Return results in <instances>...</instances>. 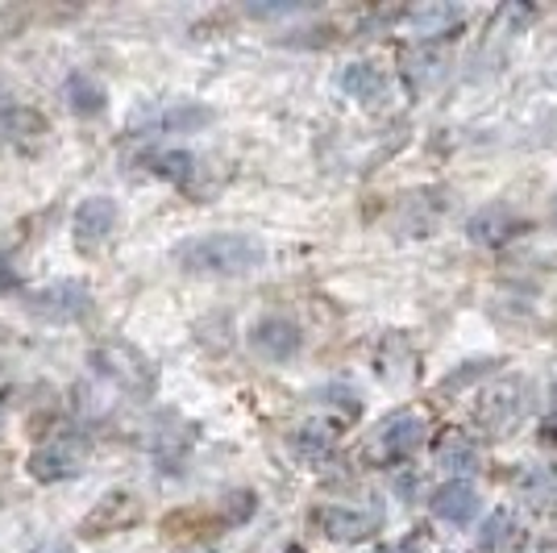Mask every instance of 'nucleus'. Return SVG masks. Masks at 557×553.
I'll use <instances>...</instances> for the list:
<instances>
[{"instance_id":"obj_4","label":"nucleus","mask_w":557,"mask_h":553,"mask_svg":"<svg viewBox=\"0 0 557 553\" xmlns=\"http://www.w3.org/2000/svg\"><path fill=\"white\" fill-rule=\"evenodd\" d=\"M116 230V205L109 196H92L75 208V246L84 250H96L109 233Z\"/></svg>"},{"instance_id":"obj_16","label":"nucleus","mask_w":557,"mask_h":553,"mask_svg":"<svg viewBox=\"0 0 557 553\" xmlns=\"http://www.w3.org/2000/svg\"><path fill=\"white\" fill-rule=\"evenodd\" d=\"M516 541L511 537V516L508 512H495V520H491V532H483V550L487 553H504Z\"/></svg>"},{"instance_id":"obj_12","label":"nucleus","mask_w":557,"mask_h":553,"mask_svg":"<svg viewBox=\"0 0 557 553\" xmlns=\"http://www.w3.org/2000/svg\"><path fill=\"white\" fill-rule=\"evenodd\" d=\"M520 495H524L533 507H557V470L554 466L533 470V475L520 483Z\"/></svg>"},{"instance_id":"obj_11","label":"nucleus","mask_w":557,"mask_h":553,"mask_svg":"<svg viewBox=\"0 0 557 553\" xmlns=\"http://www.w3.org/2000/svg\"><path fill=\"white\" fill-rule=\"evenodd\" d=\"M520 395V388H504V392H491V400L479 408V416L487 420L491 429H499V425H508V420H516V416L524 413V400H516Z\"/></svg>"},{"instance_id":"obj_1","label":"nucleus","mask_w":557,"mask_h":553,"mask_svg":"<svg viewBox=\"0 0 557 553\" xmlns=\"http://www.w3.org/2000/svg\"><path fill=\"white\" fill-rule=\"evenodd\" d=\"M175 262L196 275H242L262 262V242L246 233H200L175 250Z\"/></svg>"},{"instance_id":"obj_17","label":"nucleus","mask_w":557,"mask_h":553,"mask_svg":"<svg viewBox=\"0 0 557 553\" xmlns=\"http://www.w3.org/2000/svg\"><path fill=\"white\" fill-rule=\"evenodd\" d=\"M379 553H417L412 545H387V550H379Z\"/></svg>"},{"instance_id":"obj_13","label":"nucleus","mask_w":557,"mask_h":553,"mask_svg":"<svg viewBox=\"0 0 557 553\" xmlns=\"http://www.w3.org/2000/svg\"><path fill=\"white\" fill-rule=\"evenodd\" d=\"M67 96H71V109L84 116H92L104 109V88H100L96 79H88V75H75L67 84Z\"/></svg>"},{"instance_id":"obj_7","label":"nucleus","mask_w":557,"mask_h":553,"mask_svg":"<svg viewBox=\"0 0 557 553\" xmlns=\"http://www.w3.org/2000/svg\"><path fill=\"white\" fill-rule=\"evenodd\" d=\"M250 342H255V349L258 354H267V358H292V354L300 349V333H296V324L292 321L271 317V321L258 324Z\"/></svg>"},{"instance_id":"obj_3","label":"nucleus","mask_w":557,"mask_h":553,"mask_svg":"<svg viewBox=\"0 0 557 553\" xmlns=\"http://www.w3.org/2000/svg\"><path fill=\"white\" fill-rule=\"evenodd\" d=\"M29 308L42 312L47 321H75V317H84L92 304H88V292H84L79 283H50V287L29 296Z\"/></svg>"},{"instance_id":"obj_9","label":"nucleus","mask_w":557,"mask_h":553,"mask_svg":"<svg viewBox=\"0 0 557 553\" xmlns=\"http://www.w3.org/2000/svg\"><path fill=\"white\" fill-rule=\"evenodd\" d=\"M42 134H47V121L34 109H4L0 113V142L25 146V142H38Z\"/></svg>"},{"instance_id":"obj_8","label":"nucleus","mask_w":557,"mask_h":553,"mask_svg":"<svg viewBox=\"0 0 557 553\" xmlns=\"http://www.w3.org/2000/svg\"><path fill=\"white\" fill-rule=\"evenodd\" d=\"M433 512L449 525H470L479 516V495H474V487L466 483H445L437 491V500H433Z\"/></svg>"},{"instance_id":"obj_14","label":"nucleus","mask_w":557,"mask_h":553,"mask_svg":"<svg viewBox=\"0 0 557 553\" xmlns=\"http://www.w3.org/2000/svg\"><path fill=\"white\" fill-rule=\"evenodd\" d=\"M442 462L445 466H458V470H474V462H479V450H474V441H466V438H445L442 441Z\"/></svg>"},{"instance_id":"obj_18","label":"nucleus","mask_w":557,"mask_h":553,"mask_svg":"<svg viewBox=\"0 0 557 553\" xmlns=\"http://www.w3.org/2000/svg\"><path fill=\"white\" fill-rule=\"evenodd\" d=\"M554 225H557V205H554Z\"/></svg>"},{"instance_id":"obj_6","label":"nucleus","mask_w":557,"mask_h":553,"mask_svg":"<svg viewBox=\"0 0 557 553\" xmlns=\"http://www.w3.org/2000/svg\"><path fill=\"white\" fill-rule=\"evenodd\" d=\"M317 525H321L333 541H362L367 532H374L379 516L358 512V507H321V512H317Z\"/></svg>"},{"instance_id":"obj_15","label":"nucleus","mask_w":557,"mask_h":553,"mask_svg":"<svg viewBox=\"0 0 557 553\" xmlns=\"http://www.w3.org/2000/svg\"><path fill=\"white\" fill-rule=\"evenodd\" d=\"M329 445H333V433H329L325 425H304L300 438H296V450H300V454H308V458L325 454Z\"/></svg>"},{"instance_id":"obj_10","label":"nucleus","mask_w":557,"mask_h":553,"mask_svg":"<svg viewBox=\"0 0 557 553\" xmlns=\"http://www.w3.org/2000/svg\"><path fill=\"white\" fill-rule=\"evenodd\" d=\"M79 470V454L75 450H63V445H50L42 454H34V475L38 479H71Z\"/></svg>"},{"instance_id":"obj_2","label":"nucleus","mask_w":557,"mask_h":553,"mask_svg":"<svg viewBox=\"0 0 557 553\" xmlns=\"http://www.w3.org/2000/svg\"><path fill=\"white\" fill-rule=\"evenodd\" d=\"M420 433H424L420 416L395 413L392 420H383V425H379V433H374V454H379L383 462L408 458V454H412V450L420 445Z\"/></svg>"},{"instance_id":"obj_5","label":"nucleus","mask_w":557,"mask_h":553,"mask_svg":"<svg viewBox=\"0 0 557 553\" xmlns=\"http://www.w3.org/2000/svg\"><path fill=\"white\" fill-rule=\"evenodd\" d=\"M92 362L104 370V374H113L116 383H125V388H141V383L150 379V362H146V358H141L134 346H125V342L100 346V349H96Z\"/></svg>"}]
</instances>
